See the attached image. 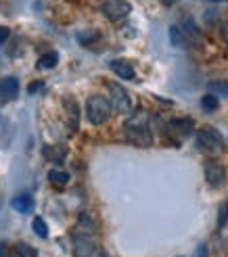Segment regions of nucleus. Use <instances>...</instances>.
I'll list each match as a JSON object with an SVG mask.
<instances>
[{
    "label": "nucleus",
    "mask_w": 228,
    "mask_h": 257,
    "mask_svg": "<svg viewBox=\"0 0 228 257\" xmlns=\"http://www.w3.org/2000/svg\"><path fill=\"white\" fill-rule=\"evenodd\" d=\"M124 136L128 143L136 147H151L153 145V130H151V119L147 111H136L132 117L124 123Z\"/></svg>",
    "instance_id": "nucleus-1"
},
{
    "label": "nucleus",
    "mask_w": 228,
    "mask_h": 257,
    "mask_svg": "<svg viewBox=\"0 0 228 257\" xmlns=\"http://www.w3.org/2000/svg\"><path fill=\"white\" fill-rule=\"evenodd\" d=\"M111 113H113V107L109 98L94 94L86 100V119L92 125H103L111 117Z\"/></svg>",
    "instance_id": "nucleus-2"
},
{
    "label": "nucleus",
    "mask_w": 228,
    "mask_h": 257,
    "mask_svg": "<svg viewBox=\"0 0 228 257\" xmlns=\"http://www.w3.org/2000/svg\"><path fill=\"white\" fill-rule=\"evenodd\" d=\"M73 257H109V253L98 247L92 234H82L75 232L73 234Z\"/></svg>",
    "instance_id": "nucleus-3"
},
{
    "label": "nucleus",
    "mask_w": 228,
    "mask_h": 257,
    "mask_svg": "<svg viewBox=\"0 0 228 257\" xmlns=\"http://www.w3.org/2000/svg\"><path fill=\"white\" fill-rule=\"evenodd\" d=\"M197 145L205 153H220L224 149V140L216 127L205 125V127H201L199 134H197Z\"/></svg>",
    "instance_id": "nucleus-4"
},
{
    "label": "nucleus",
    "mask_w": 228,
    "mask_h": 257,
    "mask_svg": "<svg viewBox=\"0 0 228 257\" xmlns=\"http://www.w3.org/2000/svg\"><path fill=\"white\" fill-rule=\"evenodd\" d=\"M107 84H109V94H111L109 100H111L113 111L122 113V115L130 113L132 111V98L128 94V90H126L124 86H120V84H113V82H107Z\"/></svg>",
    "instance_id": "nucleus-5"
},
{
    "label": "nucleus",
    "mask_w": 228,
    "mask_h": 257,
    "mask_svg": "<svg viewBox=\"0 0 228 257\" xmlns=\"http://www.w3.org/2000/svg\"><path fill=\"white\" fill-rule=\"evenodd\" d=\"M166 132L176 138V143H180V140L188 138L193 132H195V121L191 117H176V119H170L166 123Z\"/></svg>",
    "instance_id": "nucleus-6"
},
{
    "label": "nucleus",
    "mask_w": 228,
    "mask_h": 257,
    "mask_svg": "<svg viewBox=\"0 0 228 257\" xmlns=\"http://www.w3.org/2000/svg\"><path fill=\"white\" fill-rule=\"evenodd\" d=\"M132 13V5L128 0H105L103 3V15L109 21H122Z\"/></svg>",
    "instance_id": "nucleus-7"
},
{
    "label": "nucleus",
    "mask_w": 228,
    "mask_h": 257,
    "mask_svg": "<svg viewBox=\"0 0 228 257\" xmlns=\"http://www.w3.org/2000/svg\"><path fill=\"white\" fill-rule=\"evenodd\" d=\"M203 172H205V180H207V184L213 186V188H222L226 184V170H224V165L218 163V161H213V159H207L205 165H203Z\"/></svg>",
    "instance_id": "nucleus-8"
},
{
    "label": "nucleus",
    "mask_w": 228,
    "mask_h": 257,
    "mask_svg": "<svg viewBox=\"0 0 228 257\" xmlns=\"http://www.w3.org/2000/svg\"><path fill=\"white\" fill-rule=\"evenodd\" d=\"M180 30H182V36H184V42L191 44L195 48H201L203 46V34L197 28V23L191 19V17H184L182 23H180Z\"/></svg>",
    "instance_id": "nucleus-9"
},
{
    "label": "nucleus",
    "mask_w": 228,
    "mask_h": 257,
    "mask_svg": "<svg viewBox=\"0 0 228 257\" xmlns=\"http://www.w3.org/2000/svg\"><path fill=\"white\" fill-rule=\"evenodd\" d=\"M19 94V80L15 75H7L0 78V102H11Z\"/></svg>",
    "instance_id": "nucleus-10"
},
{
    "label": "nucleus",
    "mask_w": 228,
    "mask_h": 257,
    "mask_svg": "<svg viewBox=\"0 0 228 257\" xmlns=\"http://www.w3.org/2000/svg\"><path fill=\"white\" fill-rule=\"evenodd\" d=\"M63 109L67 113V123H69V130L75 132L80 127V107H78V100L73 96H65L63 98Z\"/></svg>",
    "instance_id": "nucleus-11"
},
{
    "label": "nucleus",
    "mask_w": 228,
    "mask_h": 257,
    "mask_svg": "<svg viewBox=\"0 0 228 257\" xmlns=\"http://www.w3.org/2000/svg\"><path fill=\"white\" fill-rule=\"evenodd\" d=\"M109 67H111V71L116 75H120L122 80H134V69L130 67V63H126V61H111Z\"/></svg>",
    "instance_id": "nucleus-12"
},
{
    "label": "nucleus",
    "mask_w": 228,
    "mask_h": 257,
    "mask_svg": "<svg viewBox=\"0 0 228 257\" xmlns=\"http://www.w3.org/2000/svg\"><path fill=\"white\" fill-rule=\"evenodd\" d=\"M13 209L19 211V213H30L34 209V199L32 195H28V192H23V195H17L15 199H13Z\"/></svg>",
    "instance_id": "nucleus-13"
},
{
    "label": "nucleus",
    "mask_w": 228,
    "mask_h": 257,
    "mask_svg": "<svg viewBox=\"0 0 228 257\" xmlns=\"http://www.w3.org/2000/svg\"><path fill=\"white\" fill-rule=\"evenodd\" d=\"M13 257H38V251L28 242H17L13 247Z\"/></svg>",
    "instance_id": "nucleus-14"
},
{
    "label": "nucleus",
    "mask_w": 228,
    "mask_h": 257,
    "mask_svg": "<svg viewBox=\"0 0 228 257\" xmlns=\"http://www.w3.org/2000/svg\"><path fill=\"white\" fill-rule=\"evenodd\" d=\"M57 63H59V55L55 53V50H50V53H44L40 59H38V67L40 69H53Z\"/></svg>",
    "instance_id": "nucleus-15"
},
{
    "label": "nucleus",
    "mask_w": 228,
    "mask_h": 257,
    "mask_svg": "<svg viewBox=\"0 0 228 257\" xmlns=\"http://www.w3.org/2000/svg\"><path fill=\"white\" fill-rule=\"evenodd\" d=\"M48 182L55 184V186H65L69 182V174L61 172V170H50L48 172Z\"/></svg>",
    "instance_id": "nucleus-16"
},
{
    "label": "nucleus",
    "mask_w": 228,
    "mask_h": 257,
    "mask_svg": "<svg viewBox=\"0 0 228 257\" xmlns=\"http://www.w3.org/2000/svg\"><path fill=\"white\" fill-rule=\"evenodd\" d=\"M44 157L55 161V163H63V159H65V151H63L61 147H44Z\"/></svg>",
    "instance_id": "nucleus-17"
},
{
    "label": "nucleus",
    "mask_w": 228,
    "mask_h": 257,
    "mask_svg": "<svg viewBox=\"0 0 228 257\" xmlns=\"http://www.w3.org/2000/svg\"><path fill=\"white\" fill-rule=\"evenodd\" d=\"M218 107H220V100H218V96H216V94H205L203 98H201V109H203V111L213 113Z\"/></svg>",
    "instance_id": "nucleus-18"
},
{
    "label": "nucleus",
    "mask_w": 228,
    "mask_h": 257,
    "mask_svg": "<svg viewBox=\"0 0 228 257\" xmlns=\"http://www.w3.org/2000/svg\"><path fill=\"white\" fill-rule=\"evenodd\" d=\"M32 228H34V232L40 236V238H46V236H48V226H46V222H44V217L36 215L34 222H32Z\"/></svg>",
    "instance_id": "nucleus-19"
},
{
    "label": "nucleus",
    "mask_w": 228,
    "mask_h": 257,
    "mask_svg": "<svg viewBox=\"0 0 228 257\" xmlns=\"http://www.w3.org/2000/svg\"><path fill=\"white\" fill-rule=\"evenodd\" d=\"M170 40H172V44H174V46H182L184 36H182L180 25H172V28H170Z\"/></svg>",
    "instance_id": "nucleus-20"
},
{
    "label": "nucleus",
    "mask_w": 228,
    "mask_h": 257,
    "mask_svg": "<svg viewBox=\"0 0 228 257\" xmlns=\"http://www.w3.org/2000/svg\"><path fill=\"white\" fill-rule=\"evenodd\" d=\"M98 34L96 32H82V34H78V42L80 44H84V46H88L90 42H94V40H98Z\"/></svg>",
    "instance_id": "nucleus-21"
},
{
    "label": "nucleus",
    "mask_w": 228,
    "mask_h": 257,
    "mask_svg": "<svg viewBox=\"0 0 228 257\" xmlns=\"http://www.w3.org/2000/svg\"><path fill=\"white\" fill-rule=\"evenodd\" d=\"M209 90L220 96H228V82H213V84H209Z\"/></svg>",
    "instance_id": "nucleus-22"
},
{
    "label": "nucleus",
    "mask_w": 228,
    "mask_h": 257,
    "mask_svg": "<svg viewBox=\"0 0 228 257\" xmlns=\"http://www.w3.org/2000/svg\"><path fill=\"white\" fill-rule=\"evenodd\" d=\"M228 224V203L220 205V211H218V228H224Z\"/></svg>",
    "instance_id": "nucleus-23"
},
{
    "label": "nucleus",
    "mask_w": 228,
    "mask_h": 257,
    "mask_svg": "<svg viewBox=\"0 0 228 257\" xmlns=\"http://www.w3.org/2000/svg\"><path fill=\"white\" fill-rule=\"evenodd\" d=\"M9 38H11V30L5 28V25H0V44H5Z\"/></svg>",
    "instance_id": "nucleus-24"
},
{
    "label": "nucleus",
    "mask_w": 228,
    "mask_h": 257,
    "mask_svg": "<svg viewBox=\"0 0 228 257\" xmlns=\"http://www.w3.org/2000/svg\"><path fill=\"white\" fill-rule=\"evenodd\" d=\"M0 257H9V247L5 242H0Z\"/></svg>",
    "instance_id": "nucleus-25"
},
{
    "label": "nucleus",
    "mask_w": 228,
    "mask_h": 257,
    "mask_svg": "<svg viewBox=\"0 0 228 257\" xmlns=\"http://www.w3.org/2000/svg\"><path fill=\"white\" fill-rule=\"evenodd\" d=\"M197 257H207V251H205V247H199V253H197Z\"/></svg>",
    "instance_id": "nucleus-26"
},
{
    "label": "nucleus",
    "mask_w": 228,
    "mask_h": 257,
    "mask_svg": "<svg viewBox=\"0 0 228 257\" xmlns=\"http://www.w3.org/2000/svg\"><path fill=\"white\" fill-rule=\"evenodd\" d=\"M222 34H224V40H226V42H228V23H226V25H224V30H222Z\"/></svg>",
    "instance_id": "nucleus-27"
},
{
    "label": "nucleus",
    "mask_w": 228,
    "mask_h": 257,
    "mask_svg": "<svg viewBox=\"0 0 228 257\" xmlns=\"http://www.w3.org/2000/svg\"><path fill=\"white\" fill-rule=\"evenodd\" d=\"M163 5H174V3H178V0H161Z\"/></svg>",
    "instance_id": "nucleus-28"
},
{
    "label": "nucleus",
    "mask_w": 228,
    "mask_h": 257,
    "mask_svg": "<svg viewBox=\"0 0 228 257\" xmlns=\"http://www.w3.org/2000/svg\"><path fill=\"white\" fill-rule=\"evenodd\" d=\"M211 3H224V0H211Z\"/></svg>",
    "instance_id": "nucleus-29"
}]
</instances>
